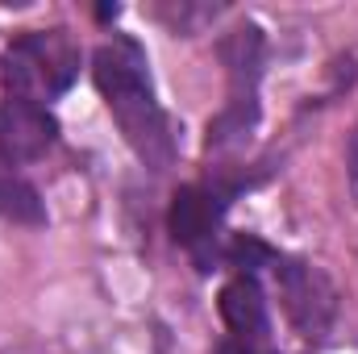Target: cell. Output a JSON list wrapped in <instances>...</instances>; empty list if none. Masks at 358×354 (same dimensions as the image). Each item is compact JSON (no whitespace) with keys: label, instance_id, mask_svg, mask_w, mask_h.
Listing matches in <instances>:
<instances>
[{"label":"cell","instance_id":"7a4b0ae2","mask_svg":"<svg viewBox=\"0 0 358 354\" xmlns=\"http://www.w3.org/2000/svg\"><path fill=\"white\" fill-rule=\"evenodd\" d=\"M80 42L67 29H29L4 50V84L8 96L50 104L80 76Z\"/></svg>","mask_w":358,"mask_h":354},{"label":"cell","instance_id":"6da1fadb","mask_svg":"<svg viewBox=\"0 0 358 354\" xmlns=\"http://www.w3.org/2000/svg\"><path fill=\"white\" fill-rule=\"evenodd\" d=\"M92 80L104 96L121 138L129 142V150L150 171H167L176 163V134H171V121H167L159 96H155L142 46L134 38L104 42L92 59Z\"/></svg>","mask_w":358,"mask_h":354},{"label":"cell","instance_id":"ba28073f","mask_svg":"<svg viewBox=\"0 0 358 354\" xmlns=\"http://www.w3.org/2000/svg\"><path fill=\"white\" fill-rule=\"evenodd\" d=\"M346 171H350V192H355V200H358V125H355V134H350V146H346Z\"/></svg>","mask_w":358,"mask_h":354},{"label":"cell","instance_id":"3957f363","mask_svg":"<svg viewBox=\"0 0 358 354\" xmlns=\"http://www.w3.org/2000/svg\"><path fill=\"white\" fill-rule=\"evenodd\" d=\"M271 271H275L287 321L308 342H321L334 330V317H338V288L329 283V275L321 267L304 263V259H275Z\"/></svg>","mask_w":358,"mask_h":354},{"label":"cell","instance_id":"5b68a950","mask_svg":"<svg viewBox=\"0 0 358 354\" xmlns=\"http://www.w3.org/2000/svg\"><path fill=\"white\" fill-rule=\"evenodd\" d=\"M55 142H59V121L46 104L21 100V96L0 100V155L8 163L17 167L38 163L55 150Z\"/></svg>","mask_w":358,"mask_h":354},{"label":"cell","instance_id":"9c48e42d","mask_svg":"<svg viewBox=\"0 0 358 354\" xmlns=\"http://www.w3.org/2000/svg\"><path fill=\"white\" fill-rule=\"evenodd\" d=\"M221 354H275L267 346H246V342H229V346H221Z\"/></svg>","mask_w":358,"mask_h":354},{"label":"cell","instance_id":"277c9868","mask_svg":"<svg viewBox=\"0 0 358 354\" xmlns=\"http://www.w3.org/2000/svg\"><path fill=\"white\" fill-rule=\"evenodd\" d=\"M229 192L217 187H179L171 200V234L176 242L196 259L200 271H208L217 259V242H221V217H225Z\"/></svg>","mask_w":358,"mask_h":354},{"label":"cell","instance_id":"52a82bcc","mask_svg":"<svg viewBox=\"0 0 358 354\" xmlns=\"http://www.w3.org/2000/svg\"><path fill=\"white\" fill-rule=\"evenodd\" d=\"M0 217L17 221V225H46V204H42L38 187L4 155H0Z\"/></svg>","mask_w":358,"mask_h":354},{"label":"cell","instance_id":"8992f818","mask_svg":"<svg viewBox=\"0 0 358 354\" xmlns=\"http://www.w3.org/2000/svg\"><path fill=\"white\" fill-rule=\"evenodd\" d=\"M221 317H225L234 342L267 346V334H271L267 296H263V288H259V279H255L250 271L234 275V279L221 288Z\"/></svg>","mask_w":358,"mask_h":354}]
</instances>
